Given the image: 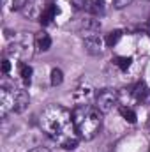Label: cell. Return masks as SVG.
<instances>
[{
    "instance_id": "obj_9",
    "label": "cell",
    "mask_w": 150,
    "mask_h": 152,
    "mask_svg": "<svg viewBox=\"0 0 150 152\" xmlns=\"http://www.w3.org/2000/svg\"><path fill=\"white\" fill-rule=\"evenodd\" d=\"M23 11H25V16H28V18H34V20H39L44 9L39 5L37 0H28V2H27V5L23 7Z\"/></svg>"
},
{
    "instance_id": "obj_26",
    "label": "cell",
    "mask_w": 150,
    "mask_h": 152,
    "mask_svg": "<svg viewBox=\"0 0 150 152\" xmlns=\"http://www.w3.org/2000/svg\"><path fill=\"white\" fill-rule=\"evenodd\" d=\"M74 2H79V0H74Z\"/></svg>"
},
{
    "instance_id": "obj_3",
    "label": "cell",
    "mask_w": 150,
    "mask_h": 152,
    "mask_svg": "<svg viewBox=\"0 0 150 152\" xmlns=\"http://www.w3.org/2000/svg\"><path fill=\"white\" fill-rule=\"evenodd\" d=\"M117 103H118V94H117V90H111V88H104L95 96V108L101 113L111 112Z\"/></svg>"
},
{
    "instance_id": "obj_17",
    "label": "cell",
    "mask_w": 150,
    "mask_h": 152,
    "mask_svg": "<svg viewBox=\"0 0 150 152\" xmlns=\"http://www.w3.org/2000/svg\"><path fill=\"white\" fill-rule=\"evenodd\" d=\"M120 115L129 122V124H134L136 122V113H134V110L133 108H129V106H120Z\"/></svg>"
},
{
    "instance_id": "obj_16",
    "label": "cell",
    "mask_w": 150,
    "mask_h": 152,
    "mask_svg": "<svg viewBox=\"0 0 150 152\" xmlns=\"http://www.w3.org/2000/svg\"><path fill=\"white\" fill-rule=\"evenodd\" d=\"M32 73H34V69H32L28 64H20V76H21V80H23L25 85L30 83V80H32Z\"/></svg>"
},
{
    "instance_id": "obj_11",
    "label": "cell",
    "mask_w": 150,
    "mask_h": 152,
    "mask_svg": "<svg viewBox=\"0 0 150 152\" xmlns=\"http://www.w3.org/2000/svg\"><path fill=\"white\" fill-rule=\"evenodd\" d=\"M28 103H30L28 94H27L25 90H16V104H14V112H16V113H23V112L27 110Z\"/></svg>"
},
{
    "instance_id": "obj_10",
    "label": "cell",
    "mask_w": 150,
    "mask_h": 152,
    "mask_svg": "<svg viewBox=\"0 0 150 152\" xmlns=\"http://www.w3.org/2000/svg\"><path fill=\"white\" fill-rule=\"evenodd\" d=\"M57 12H58V9H57V5L55 4H50V5H46L44 7V11H42V14H41V18H39V23L41 25H50L53 20H55V16H57Z\"/></svg>"
},
{
    "instance_id": "obj_5",
    "label": "cell",
    "mask_w": 150,
    "mask_h": 152,
    "mask_svg": "<svg viewBox=\"0 0 150 152\" xmlns=\"http://www.w3.org/2000/svg\"><path fill=\"white\" fill-rule=\"evenodd\" d=\"M14 104H16V90L2 87L0 88V113H2V117H5L9 112H14Z\"/></svg>"
},
{
    "instance_id": "obj_18",
    "label": "cell",
    "mask_w": 150,
    "mask_h": 152,
    "mask_svg": "<svg viewBox=\"0 0 150 152\" xmlns=\"http://www.w3.org/2000/svg\"><path fill=\"white\" fill-rule=\"evenodd\" d=\"M120 37H122V30H113V32H110V34L106 36L104 44H106V46H110V48H113V46L120 41Z\"/></svg>"
},
{
    "instance_id": "obj_2",
    "label": "cell",
    "mask_w": 150,
    "mask_h": 152,
    "mask_svg": "<svg viewBox=\"0 0 150 152\" xmlns=\"http://www.w3.org/2000/svg\"><path fill=\"white\" fill-rule=\"evenodd\" d=\"M73 122H74L76 133L81 140H94L99 134L103 126L101 112L90 104L76 106L73 112Z\"/></svg>"
},
{
    "instance_id": "obj_1",
    "label": "cell",
    "mask_w": 150,
    "mask_h": 152,
    "mask_svg": "<svg viewBox=\"0 0 150 152\" xmlns=\"http://www.w3.org/2000/svg\"><path fill=\"white\" fill-rule=\"evenodd\" d=\"M41 127L48 136L60 142L73 134L71 133V129L74 127L73 113L60 104H50L41 113Z\"/></svg>"
},
{
    "instance_id": "obj_13",
    "label": "cell",
    "mask_w": 150,
    "mask_h": 152,
    "mask_svg": "<svg viewBox=\"0 0 150 152\" xmlns=\"http://www.w3.org/2000/svg\"><path fill=\"white\" fill-rule=\"evenodd\" d=\"M83 30H85V34H97L99 30H101V21L99 20H87V21H83Z\"/></svg>"
},
{
    "instance_id": "obj_25",
    "label": "cell",
    "mask_w": 150,
    "mask_h": 152,
    "mask_svg": "<svg viewBox=\"0 0 150 152\" xmlns=\"http://www.w3.org/2000/svg\"><path fill=\"white\" fill-rule=\"evenodd\" d=\"M147 28H149V34H150V23H149V27H147Z\"/></svg>"
},
{
    "instance_id": "obj_19",
    "label": "cell",
    "mask_w": 150,
    "mask_h": 152,
    "mask_svg": "<svg viewBox=\"0 0 150 152\" xmlns=\"http://www.w3.org/2000/svg\"><path fill=\"white\" fill-rule=\"evenodd\" d=\"M115 66H118L122 71H127L129 67H131V64H133V58L131 57H115Z\"/></svg>"
},
{
    "instance_id": "obj_15",
    "label": "cell",
    "mask_w": 150,
    "mask_h": 152,
    "mask_svg": "<svg viewBox=\"0 0 150 152\" xmlns=\"http://www.w3.org/2000/svg\"><path fill=\"white\" fill-rule=\"evenodd\" d=\"M78 138H76L74 134H71V136H67V138H64V140H60L58 143H60V147L64 149V151H74L76 147H78Z\"/></svg>"
},
{
    "instance_id": "obj_21",
    "label": "cell",
    "mask_w": 150,
    "mask_h": 152,
    "mask_svg": "<svg viewBox=\"0 0 150 152\" xmlns=\"http://www.w3.org/2000/svg\"><path fill=\"white\" fill-rule=\"evenodd\" d=\"M62 81H64V73L60 69H53L51 71V85L58 87V85H62Z\"/></svg>"
},
{
    "instance_id": "obj_7",
    "label": "cell",
    "mask_w": 150,
    "mask_h": 152,
    "mask_svg": "<svg viewBox=\"0 0 150 152\" xmlns=\"http://www.w3.org/2000/svg\"><path fill=\"white\" fill-rule=\"evenodd\" d=\"M83 9L94 16L104 12V0H83Z\"/></svg>"
},
{
    "instance_id": "obj_4",
    "label": "cell",
    "mask_w": 150,
    "mask_h": 152,
    "mask_svg": "<svg viewBox=\"0 0 150 152\" xmlns=\"http://www.w3.org/2000/svg\"><path fill=\"white\" fill-rule=\"evenodd\" d=\"M36 44V41H32L27 36H21L20 39H14V42L9 46L7 53H11L16 58H27L32 55V46Z\"/></svg>"
},
{
    "instance_id": "obj_14",
    "label": "cell",
    "mask_w": 150,
    "mask_h": 152,
    "mask_svg": "<svg viewBox=\"0 0 150 152\" xmlns=\"http://www.w3.org/2000/svg\"><path fill=\"white\" fill-rule=\"evenodd\" d=\"M147 94H149V88H147V85H145L143 81H138V83L134 85V90H133V96H134V99H138V101H143V99L147 97Z\"/></svg>"
},
{
    "instance_id": "obj_8",
    "label": "cell",
    "mask_w": 150,
    "mask_h": 152,
    "mask_svg": "<svg viewBox=\"0 0 150 152\" xmlns=\"http://www.w3.org/2000/svg\"><path fill=\"white\" fill-rule=\"evenodd\" d=\"M92 96H94V92H92L90 87H79V88H76V92H74V101L78 103V106L88 104V101L92 99Z\"/></svg>"
},
{
    "instance_id": "obj_22",
    "label": "cell",
    "mask_w": 150,
    "mask_h": 152,
    "mask_svg": "<svg viewBox=\"0 0 150 152\" xmlns=\"http://www.w3.org/2000/svg\"><path fill=\"white\" fill-rule=\"evenodd\" d=\"M133 0H113V7L115 9H124L125 5H129Z\"/></svg>"
},
{
    "instance_id": "obj_20",
    "label": "cell",
    "mask_w": 150,
    "mask_h": 152,
    "mask_svg": "<svg viewBox=\"0 0 150 152\" xmlns=\"http://www.w3.org/2000/svg\"><path fill=\"white\" fill-rule=\"evenodd\" d=\"M2 2H4L5 5H9L11 11H18V9H23L28 0H2Z\"/></svg>"
},
{
    "instance_id": "obj_6",
    "label": "cell",
    "mask_w": 150,
    "mask_h": 152,
    "mask_svg": "<svg viewBox=\"0 0 150 152\" xmlns=\"http://www.w3.org/2000/svg\"><path fill=\"white\" fill-rule=\"evenodd\" d=\"M83 46H85L87 53H90V55H101V51H103V41L97 34H85Z\"/></svg>"
},
{
    "instance_id": "obj_24",
    "label": "cell",
    "mask_w": 150,
    "mask_h": 152,
    "mask_svg": "<svg viewBox=\"0 0 150 152\" xmlns=\"http://www.w3.org/2000/svg\"><path fill=\"white\" fill-rule=\"evenodd\" d=\"M30 152H50L48 149H44V147H37V149H32Z\"/></svg>"
},
{
    "instance_id": "obj_12",
    "label": "cell",
    "mask_w": 150,
    "mask_h": 152,
    "mask_svg": "<svg viewBox=\"0 0 150 152\" xmlns=\"http://www.w3.org/2000/svg\"><path fill=\"white\" fill-rule=\"evenodd\" d=\"M34 41H36V48H37L39 51H48L51 48V37L46 32H39Z\"/></svg>"
},
{
    "instance_id": "obj_23",
    "label": "cell",
    "mask_w": 150,
    "mask_h": 152,
    "mask_svg": "<svg viewBox=\"0 0 150 152\" xmlns=\"http://www.w3.org/2000/svg\"><path fill=\"white\" fill-rule=\"evenodd\" d=\"M9 69H11V62H9V60H2V73L7 75Z\"/></svg>"
}]
</instances>
